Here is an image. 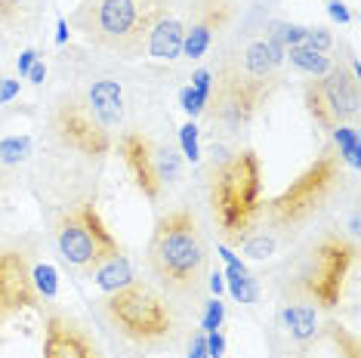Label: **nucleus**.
<instances>
[{
    "mask_svg": "<svg viewBox=\"0 0 361 358\" xmlns=\"http://www.w3.org/2000/svg\"><path fill=\"white\" fill-rule=\"evenodd\" d=\"M281 324L297 343H309L318 331V309L312 303H284L281 306Z\"/></svg>",
    "mask_w": 361,
    "mask_h": 358,
    "instance_id": "f3484780",
    "label": "nucleus"
},
{
    "mask_svg": "<svg viewBox=\"0 0 361 358\" xmlns=\"http://www.w3.org/2000/svg\"><path fill=\"white\" fill-rule=\"evenodd\" d=\"M56 250H59L62 263L78 268L80 275H87L93 266H99L105 257L118 254L121 244L105 226L99 214L96 198H84L75 207H68L56 219Z\"/></svg>",
    "mask_w": 361,
    "mask_h": 358,
    "instance_id": "0eeeda50",
    "label": "nucleus"
},
{
    "mask_svg": "<svg viewBox=\"0 0 361 358\" xmlns=\"http://www.w3.org/2000/svg\"><path fill=\"white\" fill-rule=\"evenodd\" d=\"M284 62H290V68H297L300 75H309V78H322L336 65L331 56L315 53V50H309V47H302V44L300 47H287Z\"/></svg>",
    "mask_w": 361,
    "mask_h": 358,
    "instance_id": "6ab92c4d",
    "label": "nucleus"
},
{
    "mask_svg": "<svg viewBox=\"0 0 361 358\" xmlns=\"http://www.w3.org/2000/svg\"><path fill=\"white\" fill-rule=\"evenodd\" d=\"M207 337V355L210 358H223L226 355V337H223V331H210V333H204Z\"/></svg>",
    "mask_w": 361,
    "mask_h": 358,
    "instance_id": "c85d7f7f",
    "label": "nucleus"
},
{
    "mask_svg": "<svg viewBox=\"0 0 361 358\" xmlns=\"http://www.w3.org/2000/svg\"><path fill=\"white\" fill-rule=\"evenodd\" d=\"M343 185H346V164L327 142L284 192H278L272 201L262 204V216L269 219L272 229L297 232L331 207Z\"/></svg>",
    "mask_w": 361,
    "mask_h": 358,
    "instance_id": "39448f33",
    "label": "nucleus"
},
{
    "mask_svg": "<svg viewBox=\"0 0 361 358\" xmlns=\"http://www.w3.org/2000/svg\"><path fill=\"white\" fill-rule=\"evenodd\" d=\"M183 40H185V22L167 6H161L152 19V28L145 35L142 53L154 62H176L183 56Z\"/></svg>",
    "mask_w": 361,
    "mask_h": 358,
    "instance_id": "ddd939ff",
    "label": "nucleus"
},
{
    "mask_svg": "<svg viewBox=\"0 0 361 358\" xmlns=\"http://www.w3.org/2000/svg\"><path fill=\"white\" fill-rule=\"evenodd\" d=\"M210 90H213V71L198 68L192 75V84L183 87V93H179V105H183V111L188 118L204 115V109H207V102H210Z\"/></svg>",
    "mask_w": 361,
    "mask_h": 358,
    "instance_id": "a211bd4d",
    "label": "nucleus"
},
{
    "mask_svg": "<svg viewBox=\"0 0 361 358\" xmlns=\"http://www.w3.org/2000/svg\"><path fill=\"white\" fill-rule=\"evenodd\" d=\"M114 149H118L121 161H124L133 185L152 204H158L164 195L183 179V158H179V152L152 140V136L139 133V130H124L114 140Z\"/></svg>",
    "mask_w": 361,
    "mask_h": 358,
    "instance_id": "1a4fd4ad",
    "label": "nucleus"
},
{
    "mask_svg": "<svg viewBox=\"0 0 361 358\" xmlns=\"http://www.w3.org/2000/svg\"><path fill=\"white\" fill-rule=\"evenodd\" d=\"M149 272L161 294L176 300H192L207 288L210 247L201 232L198 216L188 207L167 210L158 216L149 238Z\"/></svg>",
    "mask_w": 361,
    "mask_h": 358,
    "instance_id": "f257e3e1",
    "label": "nucleus"
},
{
    "mask_svg": "<svg viewBox=\"0 0 361 358\" xmlns=\"http://www.w3.org/2000/svg\"><path fill=\"white\" fill-rule=\"evenodd\" d=\"M207 288L213 290V297H219L226 290V278H223V272H210L207 275Z\"/></svg>",
    "mask_w": 361,
    "mask_h": 358,
    "instance_id": "f704fd0d",
    "label": "nucleus"
},
{
    "mask_svg": "<svg viewBox=\"0 0 361 358\" xmlns=\"http://www.w3.org/2000/svg\"><path fill=\"white\" fill-rule=\"evenodd\" d=\"M124 87L114 78H96L80 93H68L56 102L50 127L65 149L87 158H102L114 149L118 127L124 124Z\"/></svg>",
    "mask_w": 361,
    "mask_h": 358,
    "instance_id": "f03ea898",
    "label": "nucleus"
},
{
    "mask_svg": "<svg viewBox=\"0 0 361 358\" xmlns=\"http://www.w3.org/2000/svg\"><path fill=\"white\" fill-rule=\"evenodd\" d=\"M327 13H331V19L340 22V25H349V22H352V13L346 10V4H343V0H327Z\"/></svg>",
    "mask_w": 361,
    "mask_h": 358,
    "instance_id": "c756f323",
    "label": "nucleus"
},
{
    "mask_svg": "<svg viewBox=\"0 0 361 358\" xmlns=\"http://www.w3.org/2000/svg\"><path fill=\"white\" fill-rule=\"evenodd\" d=\"M35 288L44 300H53L59 294V272H56L50 263H37L35 266Z\"/></svg>",
    "mask_w": 361,
    "mask_h": 358,
    "instance_id": "393cba45",
    "label": "nucleus"
},
{
    "mask_svg": "<svg viewBox=\"0 0 361 358\" xmlns=\"http://www.w3.org/2000/svg\"><path fill=\"white\" fill-rule=\"evenodd\" d=\"M158 10L161 6L139 4V0H84L71 16V25L99 50L136 59L142 56L145 35Z\"/></svg>",
    "mask_w": 361,
    "mask_h": 358,
    "instance_id": "423d86ee",
    "label": "nucleus"
},
{
    "mask_svg": "<svg viewBox=\"0 0 361 358\" xmlns=\"http://www.w3.org/2000/svg\"><path fill=\"white\" fill-rule=\"evenodd\" d=\"M223 319H226V303L219 297L207 300V306H204V319H201V331L210 333V331H219L223 328Z\"/></svg>",
    "mask_w": 361,
    "mask_h": 358,
    "instance_id": "a878e982",
    "label": "nucleus"
},
{
    "mask_svg": "<svg viewBox=\"0 0 361 358\" xmlns=\"http://www.w3.org/2000/svg\"><path fill=\"white\" fill-rule=\"evenodd\" d=\"M327 331H331L334 343L340 346L343 355H346V358H358V340L352 337V333H346V331L340 328V324H327Z\"/></svg>",
    "mask_w": 361,
    "mask_h": 358,
    "instance_id": "bb28decb",
    "label": "nucleus"
},
{
    "mask_svg": "<svg viewBox=\"0 0 361 358\" xmlns=\"http://www.w3.org/2000/svg\"><path fill=\"white\" fill-rule=\"evenodd\" d=\"M139 4H149V6H164V0H139Z\"/></svg>",
    "mask_w": 361,
    "mask_h": 358,
    "instance_id": "e433bc0d",
    "label": "nucleus"
},
{
    "mask_svg": "<svg viewBox=\"0 0 361 358\" xmlns=\"http://www.w3.org/2000/svg\"><path fill=\"white\" fill-rule=\"evenodd\" d=\"M179 149H183V158L192 161V164L201 161V133H198V127H195V121H185V124L179 127Z\"/></svg>",
    "mask_w": 361,
    "mask_h": 358,
    "instance_id": "b1692460",
    "label": "nucleus"
},
{
    "mask_svg": "<svg viewBox=\"0 0 361 358\" xmlns=\"http://www.w3.org/2000/svg\"><path fill=\"white\" fill-rule=\"evenodd\" d=\"M352 263H355V241L346 235H324L302 259L293 290L306 303H315V309H334L343 297Z\"/></svg>",
    "mask_w": 361,
    "mask_h": 358,
    "instance_id": "6e6552de",
    "label": "nucleus"
},
{
    "mask_svg": "<svg viewBox=\"0 0 361 358\" xmlns=\"http://www.w3.org/2000/svg\"><path fill=\"white\" fill-rule=\"evenodd\" d=\"M238 247H241V254H247L250 259H269V257H275V250H278V238L272 232L253 229Z\"/></svg>",
    "mask_w": 361,
    "mask_h": 358,
    "instance_id": "412c9836",
    "label": "nucleus"
},
{
    "mask_svg": "<svg viewBox=\"0 0 361 358\" xmlns=\"http://www.w3.org/2000/svg\"><path fill=\"white\" fill-rule=\"evenodd\" d=\"M232 13H235L232 6H219V10L195 13L192 25H185V40H183V56H185V59H192V62L204 59L207 50H210V44H213V37H216L219 31L228 25Z\"/></svg>",
    "mask_w": 361,
    "mask_h": 358,
    "instance_id": "4468645a",
    "label": "nucleus"
},
{
    "mask_svg": "<svg viewBox=\"0 0 361 358\" xmlns=\"http://www.w3.org/2000/svg\"><path fill=\"white\" fill-rule=\"evenodd\" d=\"M219 254H223L226 259V272H223V278L228 284V290H232V297L238 300V303H257L259 300V288H257V278L247 272V266L238 259L232 250H228V244H223L219 247Z\"/></svg>",
    "mask_w": 361,
    "mask_h": 358,
    "instance_id": "dca6fc26",
    "label": "nucleus"
},
{
    "mask_svg": "<svg viewBox=\"0 0 361 358\" xmlns=\"http://www.w3.org/2000/svg\"><path fill=\"white\" fill-rule=\"evenodd\" d=\"M102 315L118 337H124L130 346L145 349V352L173 346L183 331V321H179V312L170 303V297L139 278L114 294H105Z\"/></svg>",
    "mask_w": 361,
    "mask_h": 358,
    "instance_id": "20e7f679",
    "label": "nucleus"
},
{
    "mask_svg": "<svg viewBox=\"0 0 361 358\" xmlns=\"http://www.w3.org/2000/svg\"><path fill=\"white\" fill-rule=\"evenodd\" d=\"M0 50H4V44H0Z\"/></svg>",
    "mask_w": 361,
    "mask_h": 358,
    "instance_id": "4c0bfd02",
    "label": "nucleus"
},
{
    "mask_svg": "<svg viewBox=\"0 0 361 358\" xmlns=\"http://www.w3.org/2000/svg\"><path fill=\"white\" fill-rule=\"evenodd\" d=\"M195 4V13L201 10H219V6H232L235 10V0H192Z\"/></svg>",
    "mask_w": 361,
    "mask_h": 358,
    "instance_id": "473e14b6",
    "label": "nucleus"
},
{
    "mask_svg": "<svg viewBox=\"0 0 361 358\" xmlns=\"http://www.w3.org/2000/svg\"><path fill=\"white\" fill-rule=\"evenodd\" d=\"M28 154H31L28 136H6V140H0V164L19 167L22 161H28Z\"/></svg>",
    "mask_w": 361,
    "mask_h": 358,
    "instance_id": "4be33fe9",
    "label": "nucleus"
},
{
    "mask_svg": "<svg viewBox=\"0 0 361 358\" xmlns=\"http://www.w3.org/2000/svg\"><path fill=\"white\" fill-rule=\"evenodd\" d=\"M331 145H334V152L340 154L343 164H346L349 170H358V164H361V158H358V154H361V142H358L355 124L331 130Z\"/></svg>",
    "mask_w": 361,
    "mask_h": 358,
    "instance_id": "aec40b11",
    "label": "nucleus"
},
{
    "mask_svg": "<svg viewBox=\"0 0 361 358\" xmlns=\"http://www.w3.org/2000/svg\"><path fill=\"white\" fill-rule=\"evenodd\" d=\"M84 278L93 281L96 288L102 290V294H114V290H121V288H127V284H133V281H136V272H133V263L127 259L124 250H118V254L105 257L99 266L90 268Z\"/></svg>",
    "mask_w": 361,
    "mask_h": 358,
    "instance_id": "2eb2a0df",
    "label": "nucleus"
},
{
    "mask_svg": "<svg viewBox=\"0 0 361 358\" xmlns=\"http://www.w3.org/2000/svg\"><path fill=\"white\" fill-rule=\"evenodd\" d=\"M207 204L226 244L238 247L262 219V161L253 149H238L207 170Z\"/></svg>",
    "mask_w": 361,
    "mask_h": 358,
    "instance_id": "7ed1b4c3",
    "label": "nucleus"
},
{
    "mask_svg": "<svg viewBox=\"0 0 361 358\" xmlns=\"http://www.w3.org/2000/svg\"><path fill=\"white\" fill-rule=\"evenodd\" d=\"M65 40H68V22H65V16H59V19H56V44H65Z\"/></svg>",
    "mask_w": 361,
    "mask_h": 358,
    "instance_id": "c9c22d12",
    "label": "nucleus"
},
{
    "mask_svg": "<svg viewBox=\"0 0 361 358\" xmlns=\"http://www.w3.org/2000/svg\"><path fill=\"white\" fill-rule=\"evenodd\" d=\"M19 90H22V80L19 78H0V105L13 102L16 96H19Z\"/></svg>",
    "mask_w": 361,
    "mask_h": 358,
    "instance_id": "cd10ccee",
    "label": "nucleus"
},
{
    "mask_svg": "<svg viewBox=\"0 0 361 358\" xmlns=\"http://www.w3.org/2000/svg\"><path fill=\"white\" fill-rule=\"evenodd\" d=\"M44 78H47V65H44V59H40V62L31 65V71L25 75V80H31V84H44Z\"/></svg>",
    "mask_w": 361,
    "mask_h": 358,
    "instance_id": "72a5a7b5",
    "label": "nucleus"
},
{
    "mask_svg": "<svg viewBox=\"0 0 361 358\" xmlns=\"http://www.w3.org/2000/svg\"><path fill=\"white\" fill-rule=\"evenodd\" d=\"M44 358H102V352L84 324L53 312L44 324Z\"/></svg>",
    "mask_w": 361,
    "mask_h": 358,
    "instance_id": "f8f14e48",
    "label": "nucleus"
},
{
    "mask_svg": "<svg viewBox=\"0 0 361 358\" xmlns=\"http://www.w3.org/2000/svg\"><path fill=\"white\" fill-rule=\"evenodd\" d=\"M35 62H40V53L35 50V47H28V50H22V53H19V78H25Z\"/></svg>",
    "mask_w": 361,
    "mask_h": 358,
    "instance_id": "7c9ffc66",
    "label": "nucleus"
},
{
    "mask_svg": "<svg viewBox=\"0 0 361 358\" xmlns=\"http://www.w3.org/2000/svg\"><path fill=\"white\" fill-rule=\"evenodd\" d=\"M188 358H210V355H207V337H204V331L192 337V346H188Z\"/></svg>",
    "mask_w": 361,
    "mask_h": 358,
    "instance_id": "2f4dec72",
    "label": "nucleus"
},
{
    "mask_svg": "<svg viewBox=\"0 0 361 358\" xmlns=\"http://www.w3.org/2000/svg\"><path fill=\"white\" fill-rule=\"evenodd\" d=\"M302 47H309V50H315V53L331 56V50L336 47V37H334V31L327 28V25H306V35H302Z\"/></svg>",
    "mask_w": 361,
    "mask_h": 358,
    "instance_id": "5701e85b",
    "label": "nucleus"
},
{
    "mask_svg": "<svg viewBox=\"0 0 361 358\" xmlns=\"http://www.w3.org/2000/svg\"><path fill=\"white\" fill-rule=\"evenodd\" d=\"M302 99H306V111L324 133L336 127H346L358 121V65H334L327 75L312 78L302 87Z\"/></svg>",
    "mask_w": 361,
    "mask_h": 358,
    "instance_id": "9d476101",
    "label": "nucleus"
},
{
    "mask_svg": "<svg viewBox=\"0 0 361 358\" xmlns=\"http://www.w3.org/2000/svg\"><path fill=\"white\" fill-rule=\"evenodd\" d=\"M37 288H35V266L22 247L0 250V328L13 321L16 315L37 309Z\"/></svg>",
    "mask_w": 361,
    "mask_h": 358,
    "instance_id": "9b49d317",
    "label": "nucleus"
}]
</instances>
